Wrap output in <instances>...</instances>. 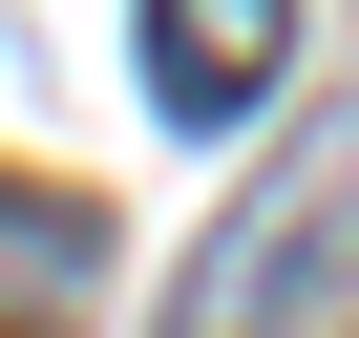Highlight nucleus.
Masks as SVG:
<instances>
[{
  "instance_id": "f257e3e1",
  "label": "nucleus",
  "mask_w": 359,
  "mask_h": 338,
  "mask_svg": "<svg viewBox=\"0 0 359 338\" xmlns=\"http://www.w3.org/2000/svg\"><path fill=\"white\" fill-rule=\"evenodd\" d=\"M317 317H338V148H296L275 212H233L191 254V317L169 338H317Z\"/></svg>"
},
{
  "instance_id": "7ed1b4c3",
  "label": "nucleus",
  "mask_w": 359,
  "mask_h": 338,
  "mask_svg": "<svg viewBox=\"0 0 359 338\" xmlns=\"http://www.w3.org/2000/svg\"><path fill=\"white\" fill-rule=\"evenodd\" d=\"M85 254H106V233H85L64 191H22V169H0V338H43V317L85 296Z\"/></svg>"
},
{
  "instance_id": "f03ea898",
  "label": "nucleus",
  "mask_w": 359,
  "mask_h": 338,
  "mask_svg": "<svg viewBox=\"0 0 359 338\" xmlns=\"http://www.w3.org/2000/svg\"><path fill=\"white\" fill-rule=\"evenodd\" d=\"M275 64H296V0H148V85L191 106V127L275 106Z\"/></svg>"
}]
</instances>
